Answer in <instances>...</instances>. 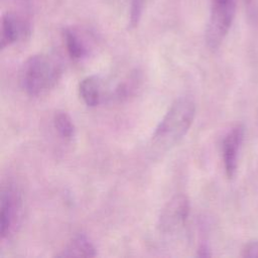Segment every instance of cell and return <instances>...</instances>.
Segmentation results:
<instances>
[{"mask_svg":"<svg viewBox=\"0 0 258 258\" xmlns=\"http://www.w3.org/2000/svg\"><path fill=\"white\" fill-rule=\"evenodd\" d=\"M196 114V105L190 97L182 96L169 107L152 135V146L166 151L176 145L189 130Z\"/></svg>","mask_w":258,"mask_h":258,"instance_id":"cell-1","label":"cell"},{"mask_svg":"<svg viewBox=\"0 0 258 258\" xmlns=\"http://www.w3.org/2000/svg\"><path fill=\"white\" fill-rule=\"evenodd\" d=\"M62 75L60 61L49 54L28 57L20 71V84L30 97L41 96L55 87Z\"/></svg>","mask_w":258,"mask_h":258,"instance_id":"cell-2","label":"cell"},{"mask_svg":"<svg viewBox=\"0 0 258 258\" xmlns=\"http://www.w3.org/2000/svg\"><path fill=\"white\" fill-rule=\"evenodd\" d=\"M236 11L235 0H212L211 15L206 29V42L216 49L228 34Z\"/></svg>","mask_w":258,"mask_h":258,"instance_id":"cell-3","label":"cell"},{"mask_svg":"<svg viewBox=\"0 0 258 258\" xmlns=\"http://www.w3.org/2000/svg\"><path fill=\"white\" fill-rule=\"evenodd\" d=\"M22 215V197L19 188L11 181L2 186L0 200L1 239H8L19 225Z\"/></svg>","mask_w":258,"mask_h":258,"instance_id":"cell-4","label":"cell"},{"mask_svg":"<svg viewBox=\"0 0 258 258\" xmlns=\"http://www.w3.org/2000/svg\"><path fill=\"white\" fill-rule=\"evenodd\" d=\"M189 201L182 194L172 197L162 208L158 218V229L163 234H173L182 229L189 216Z\"/></svg>","mask_w":258,"mask_h":258,"instance_id":"cell-5","label":"cell"},{"mask_svg":"<svg viewBox=\"0 0 258 258\" xmlns=\"http://www.w3.org/2000/svg\"><path fill=\"white\" fill-rule=\"evenodd\" d=\"M244 139V127L237 125L233 127L225 136L222 144L223 162L226 175L233 178L237 171L239 152Z\"/></svg>","mask_w":258,"mask_h":258,"instance_id":"cell-6","label":"cell"},{"mask_svg":"<svg viewBox=\"0 0 258 258\" xmlns=\"http://www.w3.org/2000/svg\"><path fill=\"white\" fill-rule=\"evenodd\" d=\"M30 32V25L25 19L13 13H6L1 22V48L26 39Z\"/></svg>","mask_w":258,"mask_h":258,"instance_id":"cell-7","label":"cell"},{"mask_svg":"<svg viewBox=\"0 0 258 258\" xmlns=\"http://www.w3.org/2000/svg\"><path fill=\"white\" fill-rule=\"evenodd\" d=\"M79 93L84 103L89 107L101 104L104 97V84L99 76H90L83 79L79 85Z\"/></svg>","mask_w":258,"mask_h":258,"instance_id":"cell-8","label":"cell"},{"mask_svg":"<svg viewBox=\"0 0 258 258\" xmlns=\"http://www.w3.org/2000/svg\"><path fill=\"white\" fill-rule=\"evenodd\" d=\"M96 248L88 236L84 233L76 234L64 248L58 253L57 257H95Z\"/></svg>","mask_w":258,"mask_h":258,"instance_id":"cell-9","label":"cell"},{"mask_svg":"<svg viewBox=\"0 0 258 258\" xmlns=\"http://www.w3.org/2000/svg\"><path fill=\"white\" fill-rule=\"evenodd\" d=\"M63 40L68 53L73 59L80 60L88 55L87 44L76 29L66 28L63 30Z\"/></svg>","mask_w":258,"mask_h":258,"instance_id":"cell-10","label":"cell"},{"mask_svg":"<svg viewBox=\"0 0 258 258\" xmlns=\"http://www.w3.org/2000/svg\"><path fill=\"white\" fill-rule=\"evenodd\" d=\"M53 127L58 135L66 139L71 140L74 138L76 133L75 124L71 116L63 111H58L53 116Z\"/></svg>","mask_w":258,"mask_h":258,"instance_id":"cell-11","label":"cell"},{"mask_svg":"<svg viewBox=\"0 0 258 258\" xmlns=\"http://www.w3.org/2000/svg\"><path fill=\"white\" fill-rule=\"evenodd\" d=\"M144 7V0H131L130 5V27H136L141 18Z\"/></svg>","mask_w":258,"mask_h":258,"instance_id":"cell-12","label":"cell"},{"mask_svg":"<svg viewBox=\"0 0 258 258\" xmlns=\"http://www.w3.org/2000/svg\"><path fill=\"white\" fill-rule=\"evenodd\" d=\"M242 256L258 258V241H253L246 244L242 250Z\"/></svg>","mask_w":258,"mask_h":258,"instance_id":"cell-13","label":"cell"},{"mask_svg":"<svg viewBox=\"0 0 258 258\" xmlns=\"http://www.w3.org/2000/svg\"><path fill=\"white\" fill-rule=\"evenodd\" d=\"M199 256H202V257H206V256H210L211 253H210V250L207 246L205 245H202L200 248H199Z\"/></svg>","mask_w":258,"mask_h":258,"instance_id":"cell-14","label":"cell"}]
</instances>
